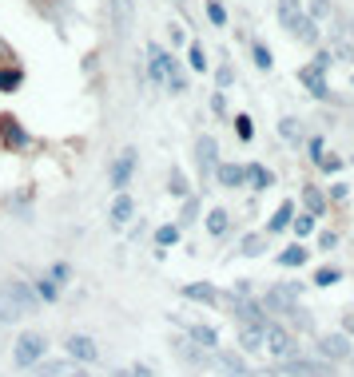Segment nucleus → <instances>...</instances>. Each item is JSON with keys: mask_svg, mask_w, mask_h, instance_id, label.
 Returning <instances> with one entry per match:
<instances>
[{"mask_svg": "<svg viewBox=\"0 0 354 377\" xmlns=\"http://www.w3.org/2000/svg\"><path fill=\"white\" fill-rule=\"evenodd\" d=\"M147 76L156 84H168L171 92H187V76L179 72V64L171 60L159 44H147Z\"/></svg>", "mask_w": 354, "mask_h": 377, "instance_id": "nucleus-1", "label": "nucleus"}, {"mask_svg": "<svg viewBox=\"0 0 354 377\" xmlns=\"http://www.w3.org/2000/svg\"><path fill=\"white\" fill-rule=\"evenodd\" d=\"M263 350H267L271 357H279V362H291V357H299V346H294V338L282 326H275V322H267V329H263Z\"/></svg>", "mask_w": 354, "mask_h": 377, "instance_id": "nucleus-2", "label": "nucleus"}, {"mask_svg": "<svg viewBox=\"0 0 354 377\" xmlns=\"http://www.w3.org/2000/svg\"><path fill=\"white\" fill-rule=\"evenodd\" d=\"M44 346H48V341L40 338V334H20V338H16V353H13V362L20 365V369H28V365L44 362Z\"/></svg>", "mask_w": 354, "mask_h": 377, "instance_id": "nucleus-3", "label": "nucleus"}, {"mask_svg": "<svg viewBox=\"0 0 354 377\" xmlns=\"http://www.w3.org/2000/svg\"><path fill=\"white\" fill-rule=\"evenodd\" d=\"M0 294H4V298H8L16 310H20V314L36 310V302H40L36 290H32V286H25V282H16V278H13V282H4V290H0Z\"/></svg>", "mask_w": 354, "mask_h": 377, "instance_id": "nucleus-4", "label": "nucleus"}, {"mask_svg": "<svg viewBox=\"0 0 354 377\" xmlns=\"http://www.w3.org/2000/svg\"><path fill=\"white\" fill-rule=\"evenodd\" d=\"M132 171H135V147H128V151H120V159L111 163V187L116 191H128V183H132Z\"/></svg>", "mask_w": 354, "mask_h": 377, "instance_id": "nucleus-5", "label": "nucleus"}, {"mask_svg": "<svg viewBox=\"0 0 354 377\" xmlns=\"http://www.w3.org/2000/svg\"><path fill=\"white\" fill-rule=\"evenodd\" d=\"M282 374L287 377H334V369L322 362H306V357H291V362H282Z\"/></svg>", "mask_w": 354, "mask_h": 377, "instance_id": "nucleus-6", "label": "nucleus"}, {"mask_svg": "<svg viewBox=\"0 0 354 377\" xmlns=\"http://www.w3.org/2000/svg\"><path fill=\"white\" fill-rule=\"evenodd\" d=\"M318 353H322V357H330V362H346V357H354L346 334H327V338L318 341Z\"/></svg>", "mask_w": 354, "mask_h": 377, "instance_id": "nucleus-7", "label": "nucleus"}, {"mask_svg": "<svg viewBox=\"0 0 354 377\" xmlns=\"http://www.w3.org/2000/svg\"><path fill=\"white\" fill-rule=\"evenodd\" d=\"M64 353H68V357H76V362H96V357H100L96 341L84 338V334H72V338L64 341Z\"/></svg>", "mask_w": 354, "mask_h": 377, "instance_id": "nucleus-8", "label": "nucleus"}, {"mask_svg": "<svg viewBox=\"0 0 354 377\" xmlns=\"http://www.w3.org/2000/svg\"><path fill=\"white\" fill-rule=\"evenodd\" d=\"M0 139H4V147H13V151L16 147H25V143H32L16 115H0Z\"/></svg>", "mask_w": 354, "mask_h": 377, "instance_id": "nucleus-9", "label": "nucleus"}, {"mask_svg": "<svg viewBox=\"0 0 354 377\" xmlns=\"http://www.w3.org/2000/svg\"><path fill=\"white\" fill-rule=\"evenodd\" d=\"M215 155H219L215 139H211V135H199V139H196V163H199V171H203V175H211V171L219 167V163H215Z\"/></svg>", "mask_w": 354, "mask_h": 377, "instance_id": "nucleus-10", "label": "nucleus"}, {"mask_svg": "<svg viewBox=\"0 0 354 377\" xmlns=\"http://www.w3.org/2000/svg\"><path fill=\"white\" fill-rule=\"evenodd\" d=\"M299 80H303V84L311 87V96H315V99H327V96H330L327 80H322V72H318L315 64H311V68H299Z\"/></svg>", "mask_w": 354, "mask_h": 377, "instance_id": "nucleus-11", "label": "nucleus"}, {"mask_svg": "<svg viewBox=\"0 0 354 377\" xmlns=\"http://www.w3.org/2000/svg\"><path fill=\"white\" fill-rule=\"evenodd\" d=\"M303 4H299V0H279V20H282V28H287V32H294V28L303 24Z\"/></svg>", "mask_w": 354, "mask_h": 377, "instance_id": "nucleus-12", "label": "nucleus"}, {"mask_svg": "<svg viewBox=\"0 0 354 377\" xmlns=\"http://www.w3.org/2000/svg\"><path fill=\"white\" fill-rule=\"evenodd\" d=\"M215 179H219L223 187H243V183H247V171L239 167V163H219V167H215Z\"/></svg>", "mask_w": 354, "mask_h": 377, "instance_id": "nucleus-13", "label": "nucleus"}, {"mask_svg": "<svg viewBox=\"0 0 354 377\" xmlns=\"http://www.w3.org/2000/svg\"><path fill=\"white\" fill-rule=\"evenodd\" d=\"M263 329H267V322L263 326H239V346L247 353H259L263 350Z\"/></svg>", "mask_w": 354, "mask_h": 377, "instance_id": "nucleus-14", "label": "nucleus"}, {"mask_svg": "<svg viewBox=\"0 0 354 377\" xmlns=\"http://www.w3.org/2000/svg\"><path fill=\"white\" fill-rule=\"evenodd\" d=\"M187 341H196L199 350H215V346H219V334L211 326H187Z\"/></svg>", "mask_w": 354, "mask_h": 377, "instance_id": "nucleus-15", "label": "nucleus"}, {"mask_svg": "<svg viewBox=\"0 0 354 377\" xmlns=\"http://www.w3.org/2000/svg\"><path fill=\"white\" fill-rule=\"evenodd\" d=\"M184 298H191V302H207V306L219 302L215 286H207V282H191V286H184Z\"/></svg>", "mask_w": 354, "mask_h": 377, "instance_id": "nucleus-16", "label": "nucleus"}, {"mask_svg": "<svg viewBox=\"0 0 354 377\" xmlns=\"http://www.w3.org/2000/svg\"><path fill=\"white\" fill-rule=\"evenodd\" d=\"M132 215H135V203L128 195H116V203H111V227H128Z\"/></svg>", "mask_w": 354, "mask_h": 377, "instance_id": "nucleus-17", "label": "nucleus"}, {"mask_svg": "<svg viewBox=\"0 0 354 377\" xmlns=\"http://www.w3.org/2000/svg\"><path fill=\"white\" fill-rule=\"evenodd\" d=\"M243 171H247V183H251L255 191H267L271 183H275V175H271V171L263 167V163H251V167H243Z\"/></svg>", "mask_w": 354, "mask_h": 377, "instance_id": "nucleus-18", "label": "nucleus"}, {"mask_svg": "<svg viewBox=\"0 0 354 377\" xmlns=\"http://www.w3.org/2000/svg\"><path fill=\"white\" fill-rule=\"evenodd\" d=\"M207 231L215 234V239H223V234L231 231V215H227L223 207H215V211L207 215Z\"/></svg>", "mask_w": 354, "mask_h": 377, "instance_id": "nucleus-19", "label": "nucleus"}, {"mask_svg": "<svg viewBox=\"0 0 354 377\" xmlns=\"http://www.w3.org/2000/svg\"><path fill=\"white\" fill-rule=\"evenodd\" d=\"M291 219H294V203H279V211H275V219L267 222V231H271V234L287 231V227H291Z\"/></svg>", "mask_w": 354, "mask_h": 377, "instance_id": "nucleus-20", "label": "nucleus"}, {"mask_svg": "<svg viewBox=\"0 0 354 377\" xmlns=\"http://www.w3.org/2000/svg\"><path fill=\"white\" fill-rule=\"evenodd\" d=\"M219 365H223V369H227L231 377H255V374H251V369L243 365V357H239V353H219Z\"/></svg>", "mask_w": 354, "mask_h": 377, "instance_id": "nucleus-21", "label": "nucleus"}, {"mask_svg": "<svg viewBox=\"0 0 354 377\" xmlns=\"http://www.w3.org/2000/svg\"><path fill=\"white\" fill-rule=\"evenodd\" d=\"M306 258H311V250H303V246H287L279 255V266H303Z\"/></svg>", "mask_w": 354, "mask_h": 377, "instance_id": "nucleus-22", "label": "nucleus"}, {"mask_svg": "<svg viewBox=\"0 0 354 377\" xmlns=\"http://www.w3.org/2000/svg\"><path fill=\"white\" fill-rule=\"evenodd\" d=\"M279 135L287 139V143H294V147L303 143V127H299V120H291V115H287V120L279 123Z\"/></svg>", "mask_w": 354, "mask_h": 377, "instance_id": "nucleus-23", "label": "nucleus"}, {"mask_svg": "<svg viewBox=\"0 0 354 377\" xmlns=\"http://www.w3.org/2000/svg\"><path fill=\"white\" fill-rule=\"evenodd\" d=\"M175 353H179L184 362H191V365H207V357H203V350H196L191 341H175Z\"/></svg>", "mask_w": 354, "mask_h": 377, "instance_id": "nucleus-24", "label": "nucleus"}, {"mask_svg": "<svg viewBox=\"0 0 354 377\" xmlns=\"http://www.w3.org/2000/svg\"><path fill=\"white\" fill-rule=\"evenodd\" d=\"M20 84H25V72H20V68H4V72H0V92H16Z\"/></svg>", "mask_w": 354, "mask_h": 377, "instance_id": "nucleus-25", "label": "nucleus"}, {"mask_svg": "<svg viewBox=\"0 0 354 377\" xmlns=\"http://www.w3.org/2000/svg\"><path fill=\"white\" fill-rule=\"evenodd\" d=\"M263 250H267V239H263V234H247L243 239V255L247 258H259Z\"/></svg>", "mask_w": 354, "mask_h": 377, "instance_id": "nucleus-26", "label": "nucleus"}, {"mask_svg": "<svg viewBox=\"0 0 354 377\" xmlns=\"http://www.w3.org/2000/svg\"><path fill=\"white\" fill-rule=\"evenodd\" d=\"M36 298L40 302H56V298H60V286H56L52 278H40L36 282Z\"/></svg>", "mask_w": 354, "mask_h": 377, "instance_id": "nucleus-27", "label": "nucleus"}, {"mask_svg": "<svg viewBox=\"0 0 354 377\" xmlns=\"http://www.w3.org/2000/svg\"><path fill=\"white\" fill-rule=\"evenodd\" d=\"M287 318H291V322H294V326H299V329H315V318L306 314V310H303V306H299V302H294L291 310H287Z\"/></svg>", "mask_w": 354, "mask_h": 377, "instance_id": "nucleus-28", "label": "nucleus"}, {"mask_svg": "<svg viewBox=\"0 0 354 377\" xmlns=\"http://www.w3.org/2000/svg\"><path fill=\"white\" fill-rule=\"evenodd\" d=\"M251 56H255V68L271 72V64H275V60H271V48H267V44H259V40H255V44H251Z\"/></svg>", "mask_w": 354, "mask_h": 377, "instance_id": "nucleus-29", "label": "nucleus"}, {"mask_svg": "<svg viewBox=\"0 0 354 377\" xmlns=\"http://www.w3.org/2000/svg\"><path fill=\"white\" fill-rule=\"evenodd\" d=\"M68 369H72L68 362H44V365H40V369H36L32 377H64Z\"/></svg>", "mask_w": 354, "mask_h": 377, "instance_id": "nucleus-30", "label": "nucleus"}, {"mask_svg": "<svg viewBox=\"0 0 354 377\" xmlns=\"http://www.w3.org/2000/svg\"><path fill=\"white\" fill-rule=\"evenodd\" d=\"M303 203H306V211H311L315 219L322 215V207H327V203H322V195H318L315 187H306V191H303Z\"/></svg>", "mask_w": 354, "mask_h": 377, "instance_id": "nucleus-31", "label": "nucleus"}, {"mask_svg": "<svg viewBox=\"0 0 354 377\" xmlns=\"http://www.w3.org/2000/svg\"><path fill=\"white\" fill-rule=\"evenodd\" d=\"M339 278H342V270H339V266H322V270L315 274V286H334Z\"/></svg>", "mask_w": 354, "mask_h": 377, "instance_id": "nucleus-32", "label": "nucleus"}, {"mask_svg": "<svg viewBox=\"0 0 354 377\" xmlns=\"http://www.w3.org/2000/svg\"><path fill=\"white\" fill-rule=\"evenodd\" d=\"M116 24H120V32L132 24V0H116Z\"/></svg>", "mask_w": 354, "mask_h": 377, "instance_id": "nucleus-33", "label": "nucleus"}, {"mask_svg": "<svg viewBox=\"0 0 354 377\" xmlns=\"http://www.w3.org/2000/svg\"><path fill=\"white\" fill-rule=\"evenodd\" d=\"M291 227H294L299 239H306V234L315 231V215H299V219H291Z\"/></svg>", "mask_w": 354, "mask_h": 377, "instance_id": "nucleus-34", "label": "nucleus"}, {"mask_svg": "<svg viewBox=\"0 0 354 377\" xmlns=\"http://www.w3.org/2000/svg\"><path fill=\"white\" fill-rule=\"evenodd\" d=\"M156 243L159 246H175V243H179V227H159V231H156Z\"/></svg>", "mask_w": 354, "mask_h": 377, "instance_id": "nucleus-35", "label": "nucleus"}, {"mask_svg": "<svg viewBox=\"0 0 354 377\" xmlns=\"http://www.w3.org/2000/svg\"><path fill=\"white\" fill-rule=\"evenodd\" d=\"M171 195L187 199V179H184V171L179 167H171Z\"/></svg>", "mask_w": 354, "mask_h": 377, "instance_id": "nucleus-36", "label": "nucleus"}, {"mask_svg": "<svg viewBox=\"0 0 354 377\" xmlns=\"http://www.w3.org/2000/svg\"><path fill=\"white\" fill-rule=\"evenodd\" d=\"M187 64H191L196 72H203V68H207V56H203V48H199V44H191V48H187Z\"/></svg>", "mask_w": 354, "mask_h": 377, "instance_id": "nucleus-37", "label": "nucleus"}, {"mask_svg": "<svg viewBox=\"0 0 354 377\" xmlns=\"http://www.w3.org/2000/svg\"><path fill=\"white\" fill-rule=\"evenodd\" d=\"M330 56H339V60L354 64V44H346V40H334V48H330Z\"/></svg>", "mask_w": 354, "mask_h": 377, "instance_id": "nucleus-38", "label": "nucleus"}, {"mask_svg": "<svg viewBox=\"0 0 354 377\" xmlns=\"http://www.w3.org/2000/svg\"><path fill=\"white\" fill-rule=\"evenodd\" d=\"M306 16H311V20H327V16H330V0H311V13H306Z\"/></svg>", "mask_w": 354, "mask_h": 377, "instance_id": "nucleus-39", "label": "nucleus"}, {"mask_svg": "<svg viewBox=\"0 0 354 377\" xmlns=\"http://www.w3.org/2000/svg\"><path fill=\"white\" fill-rule=\"evenodd\" d=\"M207 16H211V24H227V13H223V4L219 0H207Z\"/></svg>", "mask_w": 354, "mask_h": 377, "instance_id": "nucleus-40", "label": "nucleus"}, {"mask_svg": "<svg viewBox=\"0 0 354 377\" xmlns=\"http://www.w3.org/2000/svg\"><path fill=\"white\" fill-rule=\"evenodd\" d=\"M16 318H20V310H16V306L0 294V322H16Z\"/></svg>", "mask_w": 354, "mask_h": 377, "instance_id": "nucleus-41", "label": "nucleus"}, {"mask_svg": "<svg viewBox=\"0 0 354 377\" xmlns=\"http://www.w3.org/2000/svg\"><path fill=\"white\" fill-rule=\"evenodd\" d=\"M235 131H239V139H251V135H255V127H251V115H235Z\"/></svg>", "mask_w": 354, "mask_h": 377, "instance_id": "nucleus-42", "label": "nucleus"}, {"mask_svg": "<svg viewBox=\"0 0 354 377\" xmlns=\"http://www.w3.org/2000/svg\"><path fill=\"white\" fill-rule=\"evenodd\" d=\"M68 278H72V266H68V262H56V266H52V282L60 286V282H68Z\"/></svg>", "mask_w": 354, "mask_h": 377, "instance_id": "nucleus-43", "label": "nucleus"}, {"mask_svg": "<svg viewBox=\"0 0 354 377\" xmlns=\"http://www.w3.org/2000/svg\"><path fill=\"white\" fill-rule=\"evenodd\" d=\"M196 215H199V199H184V215H179V219L196 222Z\"/></svg>", "mask_w": 354, "mask_h": 377, "instance_id": "nucleus-44", "label": "nucleus"}, {"mask_svg": "<svg viewBox=\"0 0 354 377\" xmlns=\"http://www.w3.org/2000/svg\"><path fill=\"white\" fill-rule=\"evenodd\" d=\"M318 167H322V171H339V167H342V159H334V155H322V159H318Z\"/></svg>", "mask_w": 354, "mask_h": 377, "instance_id": "nucleus-45", "label": "nucleus"}, {"mask_svg": "<svg viewBox=\"0 0 354 377\" xmlns=\"http://www.w3.org/2000/svg\"><path fill=\"white\" fill-rule=\"evenodd\" d=\"M215 80H219V87H227V84H231V80H235V72H231V68H227V64H223L219 72H215Z\"/></svg>", "mask_w": 354, "mask_h": 377, "instance_id": "nucleus-46", "label": "nucleus"}, {"mask_svg": "<svg viewBox=\"0 0 354 377\" xmlns=\"http://www.w3.org/2000/svg\"><path fill=\"white\" fill-rule=\"evenodd\" d=\"M334 243H339V239H334L330 231H322V234H318V246H322V250H334Z\"/></svg>", "mask_w": 354, "mask_h": 377, "instance_id": "nucleus-47", "label": "nucleus"}, {"mask_svg": "<svg viewBox=\"0 0 354 377\" xmlns=\"http://www.w3.org/2000/svg\"><path fill=\"white\" fill-rule=\"evenodd\" d=\"M211 108H215V111L223 115V111H227V99H223V96H211Z\"/></svg>", "mask_w": 354, "mask_h": 377, "instance_id": "nucleus-48", "label": "nucleus"}, {"mask_svg": "<svg viewBox=\"0 0 354 377\" xmlns=\"http://www.w3.org/2000/svg\"><path fill=\"white\" fill-rule=\"evenodd\" d=\"M311 155H315V163L322 159V139H311Z\"/></svg>", "mask_w": 354, "mask_h": 377, "instance_id": "nucleus-49", "label": "nucleus"}, {"mask_svg": "<svg viewBox=\"0 0 354 377\" xmlns=\"http://www.w3.org/2000/svg\"><path fill=\"white\" fill-rule=\"evenodd\" d=\"M64 377H88V369H76V365H72V369H68Z\"/></svg>", "mask_w": 354, "mask_h": 377, "instance_id": "nucleus-50", "label": "nucleus"}, {"mask_svg": "<svg viewBox=\"0 0 354 377\" xmlns=\"http://www.w3.org/2000/svg\"><path fill=\"white\" fill-rule=\"evenodd\" d=\"M346 28H350V40H354V16H346Z\"/></svg>", "mask_w": 354, "mask_h": 377, "instance_id": "nucleus-51", "label": "nucleus"}, {"mask_svg": "<svg viewBox=\"0 0 354 377\" xmlns=\"http://www.w3.org/2000/svg\"><path fill=\"white\" fill-rule=\"evenodd\" d=\"M116 377H135V374H128V369H116Z\"/></svg>", "mask_w": 354, "mask_h": 377, "instance_id": "nucleus-52", "label": "nucleus"}, {"mask_svg": "<svg viewBox=\"0 0 354 377\" xmlns=\"http://www.w3.org/2000/svg\"><path fill=\"white\" fill-rule=\"evenodd\" d=\"M346 326H350V334H354V318H346Z\"/></svg>", "mask_w": 354, "mask_h": 377, "instance_id": "nucleus-53", "label": "nucleus"}, {"mask_svg": "<svg viewBox=\"0 0 354 377\" xmlns=\"http://www.w3.org/2000/svg\"><path fill=\"white\" fill-rule=\"evenodd\" d=\"M350 87H354V80H350Z\"/></svg>", "mask_w": 354, "mask_h": 377, "instance_id": "nucleus-54", "label": "nucleus"}]
</instances>
